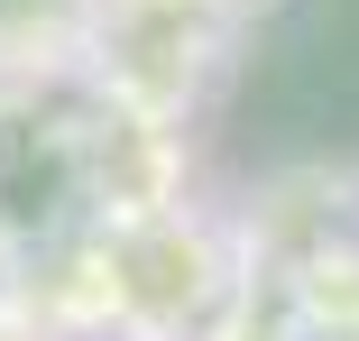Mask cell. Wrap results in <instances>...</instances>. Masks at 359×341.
<instances>
[{
  "mask_svg": "<svg viewBox=\"0 0 359 341\" xmlns=\"http://www.w3.org/2000/svg\"><path fill=\"white\" fill-rule=\"evenodd\" d=\"M93 0H0V65H37V46H83Z\"/></svg>",
  "mask_w": 359,
  "mask_h": 341,
  "instance_id": "cell-1",
  "label": "cell"
},
{
  "mask_svg": "<svg viewBox=\"0 0 359 341\" xmlns=\"http://www.w3.org/2000/svg\"><path fill=\"white\" fill-rule=\"evenodd\" d=\"M0 305H10V249H0Z\"/></svg>",
  "mask_w": 359,
  "mask_h": 341,
  "instance_id": "cell-2",
  "label": "cell"
}]
</instances>
